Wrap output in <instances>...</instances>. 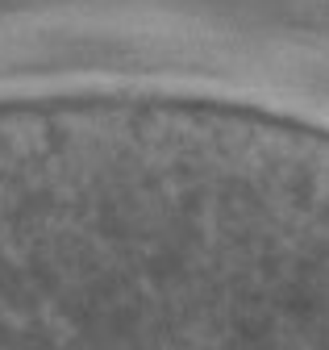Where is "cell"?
Masks as SVG:
<instances>
[{
    "label": "cell",
    "mask_w": 329,
    "mask_h": 350,
    "mask_svg": "<svg viewBox=\"0 0 329 350\" xmlns=\"http://www.w3.org/2000/svg\"><path fill=\"white\" fill-rule=\"evenodd\" d=\"M254 146H258V134H254ZM250 163H254V150H250ZM246 179H250V167H246ZM242 196H246V188H242ZM237 213H242V205H237ZM234 229H237V221H234ZM229 246H234V238H229Z\"/></svg>",
    "instance_id": "1"
}]
</instances>
